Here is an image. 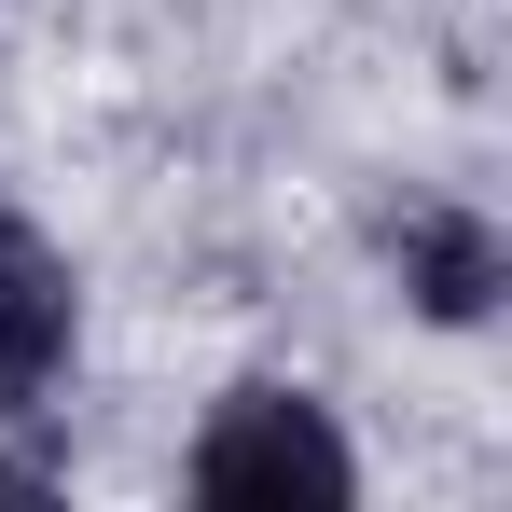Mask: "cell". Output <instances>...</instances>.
Here are the masks:
<instances>
[{
    "label": "cell",
    "mask_w": 512,
    "mask_h": 512,
    "mask_svg": "<svg viewBox=\"0 0 512 512\" xmlns=\"http://www.w3.org/2000/svg\"><path fill=\"white\" fill-rule=\"evenodd\" d=\"M388 277H402V319H416V333L471 346V333L512 319V222L471 208V194H416V208L388 222Z\"/></svg>",
    "instance_id": "2"
},
{
    "label": "cell",
    "mask_w": 512,
    "mask_h": 512,
    "mask_svg": "<svg viewBox=\"0 0 512 512\" xmlns=\"http://www.w3.org/2000/svg\"><path fill=\"white\" fill-rule=\"evenodd\" d=\"M180 499H222V512H346L360 499V443L346 416L305 388V374H236L194 443H180Z\"/></svg>",
    "instance_id": "1"
},
{
    "label": "cell",
    "mask_w": 512,
    "mask_h": 512,
    "mask_svg": "<svg viewBox=\"0 0 512 512\" xmlns=\"http://www.w3.org/2000/svg\"><path fill=\"white\" fill-rule=\"evenodd\" d=\"M84 360V263L28 208H0V429H28Z\"/></svg>",
    "instance_id": "3"
}]
</instances>
